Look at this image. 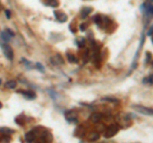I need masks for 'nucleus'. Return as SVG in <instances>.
<instances>
[{"instance_id":"5","label":"nucleus","mask_w":153,"mask_h":143,"mask_svg":"<svg viewBox=\"0 0 153 143\" xmlns=\"http://www.w3.org/2000/svg\"><path fill=\"white\" fill-rule=\"evenodd\" d=\"M3 50H4V54H5L8 60H13V50H12V47L8 46V45H4Z\"/></svg>"},{"instance_id":"6","label":"nucleus","mask_w":153,"mask_h":143,"mask_svg":"<svg viewBox=\"0 0 153 143\" xmlns=\"http://www.w3.org/2000/svg\"><path fill=\"white\" fill-rule=\"evenodd\" d=\"M65 118L68 119L70 123H76V112H74V111H66Z\"/></svg>"},{"instance_id":"2","label":"nucleus","mask_w":153,"mask_h":143,"mask_svg":"<svg viewBox=\"0 0 153 143\" xmlns=\"http://www.w3.org/2000/svg\"><path fill=\"white\" fill-rule=\"evenodd\" d=\"M138 112H140V114H144V115H151L153 116V109H148V107H144V106H138V105H134L133 106Z\"/></svg>"},{"instance_id":"15","label":"nucleus","mask_w":153,"mask_h":143,"mask_svg":"<svg viewBox=\"0 0 153 143\" xmlns=\"http://www.w3.org/2000/svg\"><path fill=\"white\" fill-rule=\"evenodd\" d=\"M0 133H3V134H12L13 130L9 129V128H0Z\"/></svg>"},{"instance_id":"22","label":"nucleus","mask_w":153,"mask_h":143,"mask_svg":"<svg viewBox=\"0 0 153 143\" xmlns=\"http://www.w3.org/2000/svg\"><path fill=\"white\" fill-rule=\"evenodd\" d=\"M3 107V105H1V102H0V109H1Z\"/></svg>"},{"instance_id":"4","label":"nucleus","mask_w":153,"mask_h":143,"mask_svg":"<svg viewBox=\"0 0 153 143\" xmlns=\"http://www.w3.org/2000/svg\"><path fill=\"white\" fill-rule=\"evenodd\" d=\"M119 123H120L121 127H124V128H126V127H129L131 124L130 118H129L126 114H123V115H120V120H119Z\"/></svg>"},{"instance_id":"3","label":"nucleus","mask_w":153,"mask_h":143,"mask_svg":"<svg viewBox=\"0 0 153 143\" xmlns=\"http://www.w3.org/2000/svg\"><path fill=\"white\" fill-rule=\"evenodd\" d=\"M38 129H32V130H30L27 133V134L25 136V139H26V142H33L36 139V137L38 136V132H37Z\"/></svg>"},{"instance_id":"24","label":"nucleus","mask_w":153,"mask_h":143,"mask_svg":"<svg viewBox=\"0 0 153 143\" xmlns=\"http://www.w3.org/2000/svg\"><path fill=\"white\" fill-rule=\"evenodd\" d=\"M0 83H1V80H0Z\"/></svg>"},{"instance_id":"16","label":"nucleus","mask_w":153,"mask_h":143,"mask_svg":"<svg viewBox=\"0 0 153 143\" xmlns=\"http://www.w3.org/2000/svg\"><path fill=\"white\" fill-rule=\"evenodd\" d=\"M68 59H69V61H70V63H76V58H75L74 55L68 54Z\"/></svg>"},{"instance_id":"7","label":"nucleus","mask_w":153,"mask_h":143,"mask_svg":"<svg viewBox=\"0 0 153 143\" xmlns=\"http://www.w3.org/2000/svg\"><path fill=\"white\" fill-rule=\"evenodd\" d=\"M55 17H56V19L59 22H65L66 19H68L66 14L63 13V12H59V10H55Z\"/></svg>"},{"instance_id":"19","label":"nucleus","mask_w":153,"mask_h":143,"mask_svg":"<svg viewBox=\"0 0 153 143\" xmlns=\"http://www.w3.org/2000/svg\"><path fill=\"white\" fill-rule=\"evenodd\" d=\"M78 45L82 47V46L84 45V39H79V40H78Z\"/></svg>"},{"instance_id":"20","label":"nucleus","mask_w":153,"mask_h":143,"mask_svg":"<svg viewBox=\"0 0 153 143\" xmlns=\"http://www.w3.org/2000/svg\"><path fill=\"white\" fill-rule=\"evenodd\" d=\"M144 83H152V77H149V78H144V80H143Z\"/></svg>"},{"instance_id":"17","label":"nucleus","mask_w":153,"mask_h":143,"mask_svg":"<svg viewBox=\"0 0 153 143\" xmlns=\"http://www.w3.org/2000/svg\"><path fill=\"white\" fill-rule=\"evenodd\" d=\"M0 142H10V137H9V136L1 137V138H0Z\"/></svg>"},{"instance_id":"10","label":"nucleus","mask_w":153,"mask_h":143,"mask_svg":"<svg viewBox=\"0 0 153 143\" xmlns=\"http://www.w3.org/2000/svg\"><path fill=\"white\" fill-rule=\"evenodd\" d=\"M92 13V8L91 7H87V8H83L82 12H80V16H82V18H85V16H88V14Z\"/></svg>"},{"instance_id":"23","label":"nucleus","mask_w":153,"mask_h":143,"mask_svg":"<svg viewBox=\"0 0 153 143\" xmlns=\"http://www.w3.org/2000/svg\"><path fill=\"white\" fill-rule=\"evenodd\" d=\"M152 42H153V36H152Z\"/></svg>"},{"instance_id":"14","label":"nucleus","mask_w":153,"mask_h":143,"mask_svg":"<svg viewBox=\"0 0 153 143\" xmlns=\"http://www.w3.org/2000/svg\"><path fill=\"white\" fill-rule=\"evenodd\" d=\"M21 93H22V95H25V96L28 97V98H35V97H36V95H35V93L28 92V91H21Z\"/></svg>"},{"instance_id":"12","label":"nucleus","mask_w":153,"mask_h":143,"mask_svg":"<svg viewBox=\"0 0 153 143\" xmlns=\"http://www.w3.org/2000/svg\"><path fill=\"white\" fill-rule=\"evenodd\" d=\"M75 136L82 138L84 136V127H78V129L75 130Z\"/></svg>"},{"instance_id":"25","label":"nucleus","mask_w":153,"mask_h":143,"mask_svg":"<svg viewBox=\"0 0 153 143\" xmlns=\"http://www.w3.org/2000/svg\"><path fill=\"white\" fill-rule=\"evenodd\" d=\"M152 1H153V0H152Z\"/></svg>"},{"instance_id":"9","label":"nucleus","mask_w":153,"mask_h":143,"mask_svg":"<svg viewBox=\"0 0 153 143\" xmlns=\"http://www.w3.org/2000/svg\"><path fill=\"white\" fill-rule=\"evenodd\" d=\"M102 120V114H100V112H94L91 115V121L92 123H100Z\"/></svg>"},{"instance_id":"11","label":"nucleus","mask_w":153,"mask_h":143,"mask_svg":"<svg viewBox=\"0 0 153 143\" xmlns=\"http://www.w3.org/2000/svg\"><path fill=\"white\" fill-rule=\"evenodd\" d=\"M98 137H100V134H98L97 132H92V133L89 134L88 139H89L91 142H93V141H97V139H98Z\"/></svg>"},{"instance_id":"21","label":"nucleus","mask_w":153,"mask_h":143,"mask_svg":"<svg viewBox=\"0 0 153 143\" xmlns=\"http://www.w3.org/2000/svg\"><path fill=\"white\" fill-rule=\"evenodd\" d=\"M79 28H80V30H82V31H85V28H87V25H85V23H82Z\"/></svg>"},{"instance_id":"8","label":"nucleus","mask_w":153,"mask_h":143,"mask_svg":"<svg viewBox=\"0 0 153 143\" xmlns=\"http://www.w3.org/2000/svg\"><path fill=\"white\" fill-rule=\"evenodd\" d=\"M42 3L47 7H51V8H56L59 5V0H41Z\"/></svg>"},{"instance_id":"18","label":"nucleus","mask_w":153,"mask_h":143,"mask_svg":"<svg viewBox=\"0 0 153 143\" xmlns=\"http://www.w3.org/2000/svg\"><path fill=\"white\" fill-rule=\"evenodd\" d=\"M147 8H148V13L153 14V5H151V4H148V5H147Z\"/></svg>"},{"instance_id":"13","label":"nucleus","mask_w":153,"mask_h":143,"mask_svg":"<svg viewBox=\"0 0 153 143\" xmlns=\"http://www.w3.org/2000/svg\"><path fill=\"white\" fill-rule=\"evenodd\" d=\"M5 87L7 88H16L17 87V80H9V82L5 83Z\"/></svg>"},{"instance_id":"1","label":"nucleus","mask_w":153,"mask_h":143,"mask_svg":"<svg viewBox=\"0 0 153 143\" xmlns=\"http://www.w3.org/2000/svg\"><path fill=\"white\" fill-rule=\"evenodd\" d=\"M117 132H119V125H116V124H112V125H110V127H107L106 129H105L103 136L106 138H111L115 134H117Z\"/></svg>"}]
</instances>
